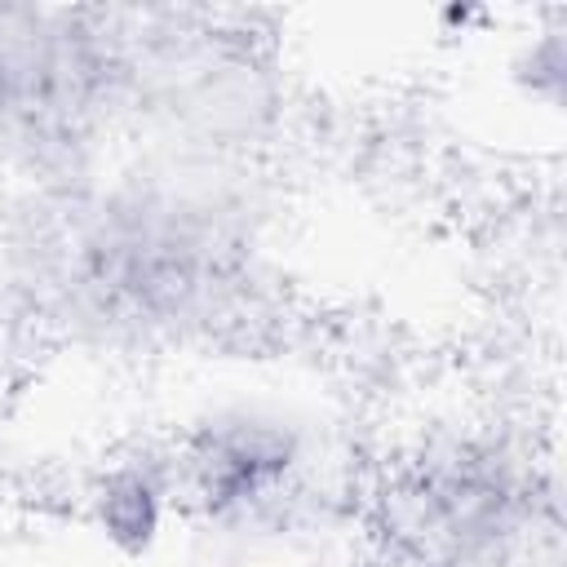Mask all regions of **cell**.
<instances>
[{
  "instance_id": "6da1fadb",
  "label": "cell",
  "mask_w": 567,
  "mask_h": 567,
  "mask_svg": "<svg viewBox=\"0 0 567 567\" xmlns=\"http://www.w3.org/2000/svg\"><path fill=\"white\" fill-rule=\"evenodd\" d=\"M310 439L301 421L270 399L208 408L173 452L177 496L213 527H266L306 492Z\"/></svg>"
},
{
  "instance_id": "7a4b0ae2",
  "label": "cell",
  "mask_w": 567,
  "mask_h": 567,
  "mask_svg": "<svg viewBox=\"0 0 567 567\" xmlns=\"http://www.w3.org/2000/svg\"><path fill=\"white\" fill-rule=\"evenodd\" d=\"M97 523L111 540H120L124 549H151L164 532L168 509L177 505V474H173V456H133L124 465H115L97 496Z\"/></svg>"
}]
</instances>
